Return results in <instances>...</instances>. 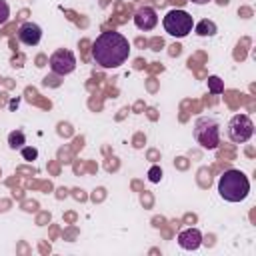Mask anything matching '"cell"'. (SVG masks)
Returning <instances> with one entry per match:
<instances>
[{"instance_id": "cell-6", "label": "cell", "mask_w": 256, "mask_h": 256, "mask_svg": "<svg viewBox=\"0 0 256 256\" xmlns=\"http://www.w3.org/2000/svg\"><path fill=\"white\" fill-rule=\"evenodd\" d=\"M48 64H50V70H52L54 74L66 76V74L74 72V68H76V56H74L72 50L60 48V50H56V52L50 56Z\"/></svg>"}, {"instance_id": "cell-7", "label": "cell", "mask_w": 256, "mask_h": 256, "mask_svg": "<svg viewBox=\"0 0 256 256\" xmlns=\"http://www.w3.org/2000/svg\"><path fill=\"white\" fill-rule=\"evenodd\" d=\"M134 24L138 30H152L158 24V14L152 6H142L134 14Z\"/></svg>"}, {"instance_id": "cell-8", "label": "cell", "mask_w": 256, "mask_h": 256, "mask_svg": "<svg viewBox=\"0 0 256 256\" xmlns=\"http://www.w3.org/2000/svg\"><path fill=\"white\" fill-rule=\"evenodd\" d=\"M18 40L26 46H36L42 40V28L36 22H24L18 28Z\"/></svg>"}, {"instance_id": "cell-2", "label": "cell", "mask_w": 256, "mask_h": 256, "mask_svg": "<svg viewBox=\"0 0 256 256\" xmlns=\"http://www.w3.org/2000/svg\"><path fill=\"white\" fill-rule=\"evenodd\" d=\"M218 194L226 202H242L250 194V180L244 172L228 168L218 178Z\"/></svg>"}, {"instance_id": "cell-16", "label": "cell", "mask_w": 256, "mask_h": 256, "mask_svg": "<svg viewBox=\"0 0 256 256\" xmlns=\"http://www.w3.org/2000/svg\"><path fill=\"white\" fill-rule=\"evenodd\" d=\"M190 2H194V4L202 6V4H208V2H212V0H190Z\"/></svg>"}, {"instance_id": "cell-4", "label": "cell", "mask_w": 256, "mask_h": 256, "mask_svg": "<svg viewBox=\"0 0 256 256\" xmlns=\"http://www.w3.org/2000/svg\"><path fill=\"white\" fill-rule=\"evenodd\" d=\"M162 26H164V30L170 36H174V38H186L192 32V28H194V20H192V16L186 10L174 8V10L166 12V16L162 18Z\"/></svg>"}, {"instance_id": "cell-15", "label": "cell", "mask_w": 256, "mask_h": 256, "mask_svg": "<svg viewBox=\"0 0 256 256\" xmlns=\"http://www.w3.org/2000/svg\"><path fill=\"white\" fill-rule=\"evenodd\" d=\"M20 150H22V158H24V160H34V158L38 156V150H36V148H28V146H22Z\"/></svg>"}, {"instance_id": "cell-5", "label": "cell", "mask_w": 256, "mask_h": 256, "mask_svg": "<svg viewBox=\"0 0 256 256\" xmlns=\"http://www.w3.org/2000/svg\"><path fill=\"white\" fill-rule=\"evenodd\" d=\"M254 134V122L248 114H236L228 122V138L236 144H244Z\"/></svg>"}, {"instance_id": "cell-10", "label": "cell", "mask_w": 256, "mask_h": 256, "mask_svg": "<svg viewBox=\"0 0 256 256\" xmlns=\"http://www.w3.org/2000/svg\"><path fill=\"white\" fill-rule=\"evenodd\" d=\"M194 30H196L198 36H214V34L218 32V26H216V22L204 18V20H200V22L194 26Z\"/></svg>"}, {"instance_id": "cell-9", "label": "cell", "mask_w": 256, "mask_h": 256, "mask_svg": "<svg viewBox=\"0 0 256 256\" xmlns=\"http://www.w3.org/2000/svg\"><path fill=\"white\" fill-rule=\"evenodd\" d=\"M178 246L184 250H198L202 246V232L198 228H186L178 234Z\"/></svg>"}, {"instance_id": "cell-1", "label": "cell", "mask_w": 256, "mask_h": 256, "mask_svg": "<svg viewBox=\"0 0 256 256\" xmlns=\"http://www.w3.org/2000/svg\"><path fill=\"white\" fill-rule=\"evenodd\" d=\"M130 56V42L116 30H106L92 42V58L98 66L110 70L122 66Z\"/></svg>"}, {"instance_id": "cell-11", "label": "cell", "mask_w": 256, "mask_h": 256, "mask_svg": "<svg viewBox=\"0 0 256 256\" xmlns=\"http://www.w3.org/2000/svg\"><path fill=\"white\" fill-rule=\"evenodd\" d=\"M24 144H26V136H24L22 130H14V132L8 134V146L12 150H20Z\"/></svg>"}, {"instance_id": "cell-3", "label": "cell", "mask_w": 256, "mask_h": 256, "mask_svg": "<svg viewBox=\"0 0 256 256\" xmlns=\"http://www.w3.org/2000/svg\"><path fill=\"white\" fill-rule=\"evenodd\" d=\"M194 138L204 150H216L220 146V126L210 116H200L194 122Z\"/></svg>"}, {"instance_id": "cell-12", "label": "cell", "mask_w": 256, "mask_h": 256, "mask_svg": "<svg viewBox=\"0 0 256 256\" xmlns=\"http://www.w3.org/2000/svg\"><path fill=\"white\" fill-rule=\"evenodd\" d=\"M208 88H210L212 94H220L224 90V84H222V80L218 76H210L208 78Z\"/></svg>"}, {"instance_id": "cell-13", "label": "cell", "mask_w": 256, "mask_h": 256, "mask_svg": "<svg viewBox=\"0 0 256 256\" xmlns=\"http://www.w3.org/2000/svg\"><path fill=\"white\" fill-rule=\"evenodd\" d=\"M8 18H10V6H8L6 0H0V26L6 24Z\"/></svg>"}, {"instance_id": "cell-14", "label": "cell", "mask_w": 256, "mask_h": 256, "mask_svg": "<svg viewBox=\"0 0 256 256\" xmlns=\"http://www.w3.org/2000/svg\"><path fill=\"white\" fill-rule=\"evenodd\" d=\"M160 178H162L160 166H152V168L148 170V180H150V182H160Z\"/></svg>"}]
</instances>
